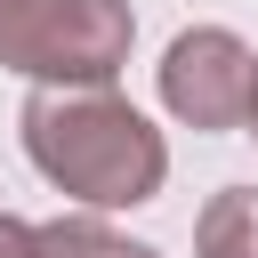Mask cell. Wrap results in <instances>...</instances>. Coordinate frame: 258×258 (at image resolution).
<instances>
[{"instance_id":"6da1fadb","label":"cell","mask_w":258,"mask_h":258,"mask_svg":"<svg viewBox=\"0 0 258 258\" xmlns=\"http://www.w3.org/2000/svg\"><path fill=\"white\" fill-rule=\"evenodd\" d=\"M24 161L73 210H145L169 185V137L121 89H32L16 113Z\"/></svg>"},{"instance_id":"7a4b0ae2","label":"cell","mask_w":258,"mask_h":258,"mask_svg":"<svg viewBox=\"0 0 258 258\" xmlns=\"http://www.w3.org/2000/svg\"><path fill=\"white\" fill-rule=\"evenodd\" d=\"M137 48L129 0H0V64L32 89H113Z\"/></svg>"},{"instance_id":"3957f363","label":"cell","mask_w":258,"mask_h":258,"mask_svg":"<svg viewBox=\"0 0 258 258\" xmlns=\"http://www.w3.org/2000/svg\"><path fill=\"white\" fill-rule=\"evenodd\" d=\"M153 97H161V113L177 129H202V137L250 129V113H258V48L234 24H185L153 64Z\"/></svg>"},{"instance_id":"277c9868","label":"cell","mask_w":258,"mask_h":258,"mask_svg":"<svg viewBox=\"0 0 258 258\" xmlns=\"http://www.w3.org/2000/svg\"><path fill=\"white\" fill-rule=\"evenodd\" d=\"M194 258H258V185H218L202 202Z\"/></svg>"},{"instance_id":"5b68a950","label":"cell","mask_w":258,"mask_h":258,"mask_svg":"<svg viewBox=\"0 0 258 258\" xmlns=\"http://www.w3.org/2000/svg\"><path fill=\"white\" fill-rule=\"evenodd\" d=\"M40 250H48V258H161L153 242L121 234L105 210H64V218H48V226H40Z\"/></svg>"},{"instance_id":"8992f818","label":"cell","mask_w":258,"mask_h":258,"mask_svg":"<svg viewBox=\"0 0 258 258\" xmlns=\"http://www.w3.org/2000/svg\"><path fill=\"white\" fill-rule=\"evenodd\" d=\"M0 258H48V250H40V226L16 218V210H0Z\"/></svg>"},{"instance_id":"52a82bcc","label":"cell","mask_w":258,"mask_h":258,"mask_svg":"<svg viewBox=\"0 0 258 258\" xmlns=\"http://www.w3.org/2000/svg\"><path fill=\"white\" fill-rule=\"evenodd\" d=\"M250 137H258V113H250Z\"/></svg>"}]
</instances>
